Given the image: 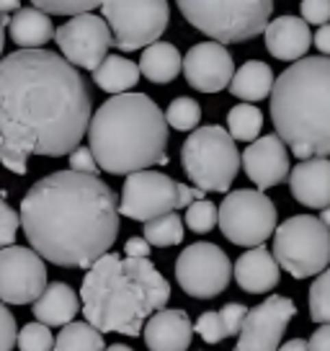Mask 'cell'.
<instances>
[{
  "instance_id": "6da1fadb",
  "label": "cell",
  "mask_w": 330,
  "mask_h": 351,
  "mask_svg": "<svg viewBox=\"0 0 330 351\" xmlns=\"http://www.w3.org/2000/svg\"><path fill=\"white\" fill-rule=\"evenodd\" d=\"M88 83L57 52L18 49L0 60V163L23 176L31 155L62 158L90 124Z\"/></svg>"
},
{
  "instance_id": "7a4b0ae2",
  "label": "cell",
  "mask_w": 330,
  "mask_h": 351,
  "mask_svg": "<svg viewBox=\"0 0 330 351\" xmlns=\"http://www.w3.org/2000/svg\"><path fill=\"white\" fill-rule=\"evenodd\" d=\"M18 222L42 261L90 269L119 235V199L99 176L55 171L26 191Z\"/></svg>"
},
{
  "instance_id": "3957f363",
  "label": "cell",
  "mask_w": 330,
  "mask_h": 351,
  "mask_svg": "<svg viewBox=\"0 0 330 351\" xmlns=\"http://www.w3.org/2000/svg\"><path fill=\"white\" fill-rule=\"evenodd\" d=\"M83 315L103 333L140 336L144 323L170 300V285L150 258H124L106 253L88 269L80 287Z\"/></svg>"
},
{
  "instance_id": "277c9868",
  "label": "cell",
  "mask_w": 330,
  "mask_h": 351,
  "mask_svg": "<svg viewBox=\"0 0 330 351\" xmlns=\"http://www.w3.org/2000/svg\"><path fill=\"white\" fill-rule=\"evenodd\" d=\"M86 134L99 171L132 176L150 165H168L165 114L144 93H121L103 101Z\"/></svg>"
},
{
  "instance_id": "5b68a950",
  "label": "cell",
  "mask_w": 330,
  "mask_h": 351,
  "mask_svg": "<svg viewBox=\"0 0 330 351\" xmlns=\"http://www.w3.org/2000/svg\"><path fill=\"white\" fill-rule=\"evenodd\" d=\"M271 121L292 155H330V57H302L276 77Z\"/></svg>"
},
{
  "instance_id": "8992f818",
  "label": "cell",
  "mask_w": 330,
  "mask_h": 351,
  "mask_svg": "<svg viewBox=\"0 0 330 351\" xmlns=\"http://www.w3.org/2000/svg\"><path fill=\"white\" fill-rule=\"evenodd\" d=\"M178 8L194 29L214 44H238L266 32L274 13L271 0H181Z\"/></svg>"
},
{
  "instance_id": "52a82bcc",
  "label": "cell",
  "mask_w": 330,
  "mask_h": 351,
  "mask_svg": "<svg viewBox=\"0 0 330 351\" xmlns=\"http://www.w3.org/2000/svg\"><path fill=\"white\" fill-rule=\"evenodd\" d=\"M181 165L199 191L227 194L240 171V153L225 127H199L181 147Z\"/></svg>"
},
{
  "instance_id": "ba28073f",
  "label": "cell",
  "mask_w": 330,
  "mask_h": 351,
  "mask_svg": "<svg viewBox=\"0 0 330 351\" xmlns=\"http://www.w3.org/2000/svg\"><path fill=\"white\" fill-rule=\"evenodd\" d=\"M274 261L294 279H309L330 266V230L318 217L294 215L274 230Z\"/></svg>"
},
{
  "instance_id": "9c48e42d",
  "label": "cell",
  "mask_w": 330,
  "mask_h": 351,
  "mask_svg": "<svg viewBox=\"0 0 330 351\" xmlns=\"http://www.w3.org/2000/svg\"><path fill=\"white\" fill-rule=\"evenodd\" d=\"M111 32V44L121 52L147 49L160 42L170 21V8L165 0H106L99 5Z\"/></svg>"
},
{
  "instance_id": "30bf717a",
  "label": "cell",
  "mask_w": 330,
  "mask_h": 351,
  "mask_svg": "<svg viewBox=\"0 0 330 351\" xmlns=\"http://www.w3.org/2000/svg\"><path fill=\"white\" fill-rule=\"evenodd\" d=\"M276 204L258 189H238L230 191L217 209L225 238L235 245L258 248L276 230Z\"/></svg>"
},
{
  "instance_id": "8fae6325",
  "label": "cell",
  "mask_w": 330,
  "mask_h": 351,
  "mask_svg": "<svg viewBox=\"0 0 330 351\" xmlns=\"http://www.w3.org/2000/svg\"><path fill=\"white\" fill-rule=\"evenodd\" d=\"M178 287L194 300H212L222 295L232 279V263L220 245L194 243L176 258Z\"/></svg>"
},
{
  "instance_id": "7c38bea8",
  "label": "cell",
  "mask_w": 330,
  "mask_h": 351,
  "mask_svg": "<svg viewBox=\"0 0 330 351\" xmlns=\"http://www.w3.org/2000/svg\"><path fill=\"white\" fill-rule=\"evenodd\" d=\"M178 202V181L157 171H140L124 178L119 215L137 222H150L170 215Z\"/></svg>"
},
{
  "instance_id": "4fadbf2b",
  "label": "cell",
  "mask_w": 330,
  "mask_h": 351,
  "mask_svg": "<svg viewBox=\"0 0 330 351\" xmlns=\"http://www.w3.org/2000/svg\"><path fill=\"white\" fill-rule=\"evenodd\" d=\"M55 42L62 52V60L73 67L96 70L109 57L111 49V32L106 21L96 13L75 16L60 29H55Z\"/></svg>"
},
{
  "instance_id": "5bb4252c",
  "label": "cell",
  "mask_w": 330,
  "mask_h": 351,
  "mask_svg": "<svg viewBox=\"0 0 330 351\" xmlns=\"http://www.w3.org/2000/svg\"><path fill=\"white\" fill-rule=\"evenodd\" d=\"M47 287L45 261L23 245L0 248V302L29 305L36 302Z\"/></svg>"
},
{
  "instance_id": "9a60e30c",
  "label": "cell",
  "mask_w": 330,
  "mask_h": 351,
  "mask_svg": "<svg viewBox=\"0 0 330 351\" xmlns=\"http://www.w3.org/2000/svg\"><path fill=\"white\" fill-rule=\"evenodd\" d=\"M297 315V305L289 297L274 295L248 310L242 320L235 351H279L289 320Z\"/></svg>"
},
{
  "instance_id": "2e32d148",
  "label": "cell",
  "mask_w": 330,
  "mask_h": 351,
  "mask_svg": "<svg viewBox=\"0 0 330 351\" xmlns=\"http://www.w3.org/2000/svg\"><path fill=\"white\" fill-rule=\"evenodd\" d=\"M181 73L186 75V83L201 93H217L230 86L235 75L232 55L214 42L194 44L181 62Z\"/></svg>"
},
{
  "instance_id": "e0dca14e",
  "label": "cell",
  "mask_w": 330,
  "mask_h": 351,
  "mask_svg": "<svg viewBox=\"0 0 330 351\" xmlns=\"http://www.w3.org/2000/svg\"><path fill=\"white\" fill-rule=\"evenodd\" d=\"M240 165L258 191H266L289 178V150L276 134H266L240 153Z\"/></svg>"
},
{
  "instance_id": "ac0fdd59",
  "label": "cell",
  "mask_w": 330,
  "mask_h": 351,
  "mask_svg": "<svg viewBox=\"0 0 330 351\" xmlns=\"http://www.w3.org/2000/svg\"><path fill=\"white\" fill-rule=\"evenodd\" d=\"M292 197L309 209L330 207V160L328 158H309L299 160L289 173Z\"/></svg>"
},
{
  "instance_id": "d6986e66",
  "label": "cell",
  "mask_w": 330,
  "mask_h": 351,
  "mask_svg": "<svg viewBox=\"0 0 330 351\" xmlns=\"http://www.w3.org/2000/svg\"><path fill=\"white\" fill-rule=\"evenodd\" d=\"M194 326L186 310H157L144 323V343L150 351H186Z\"/></svg>"
},
{
  "instance_id": "ffe728a7",
  "label": "cell",
  "mask_w": 330,
  "mask_h": 351,
  "mask_svg": "<svg viewBox=\"0 0 330 351\" xmlns=\"http://www.w3.org/2000/svg\"><path fill=\"white\" fill-rule=\"evenodd\" d=\"M266 49L284 62H299L309 52L312 34L299 16H279L266 26Z\"/></svg>"
},
{
  "instance_id": "44dd1931",
  "label": "cell",
  "mask_w": 330,
  "mask_h": 351,
  "mask_svg": "<svg viewBox=\"0 0 330 351\" xmlns=\"http://www.w3.org/2000/svg\"><path fill=\"white\" fill-rule=\"evenodd\" d=\"M232 276L240 285L242 292L251 295H266L268 289H274L281 279V269L276 266L274 256L268 253V248L258 245L245 251L232 266Z\"/></svg>"
},
{
  "instance_id": "7402d4cb",
  "label": "cell",
  "mask_w": 330,
  "mask_h": 351,
  "mask_svg": "<svg viewBox=\"0 0 330 351\" xmlns=\"http://www.w3.org/2000/svg\"><path fill=\"white\" fill-rule=\"evenodd\" d=\"M31 310L36 323H42L47 328H55V326L65 328L67 323L75 320L80 302H77L75 289L70 285H65V282H52V285L45 287V292L31 305Z\"/></svg>"
},
{
  "instance_id": "603a6c76",
  "label": "cell",
  "mask_w": 330,
  "mask_h": 351,
  "mask_svg": "<svg viewBox=\"0 0 330 351\" xmlns=\"http://www.w3.org/2000/svg\"><path fill=\"white\" fill-rule=\"evenodd\" d=\"M11 32V39L21 49H42L47 42L55 39V26L47 13L36 8H21L11 16V21L5 26Z\"/></svg>"
},
{
  "instance_id": "cb8c5ba5",
  "label": "cell",
  "mask_w": 330,
  "mask_h": 351,
  "mask_svg": "<svg viewBox=\"0 0 330 351\" xmlns=\"http://www.w3.org/2000/svg\"><path fill=\"white\" fill-rule=\"evenodd\" d=\"M271 88H274V70L261 60H248L240 70H235L230 80V93L245 104L268 99Z\"/></svg>"
},
{
  "instance_id": "d4e9b609",
  "label": "cell",
  "mask_w": 330,
  "mask_h": 351,
  "mask_svg": "<svg viewBox=\"0 0 330 351\" xmlns=\"http://www.w3.org/2000/svg\"><path fill=\"white\" fill-rule=\"evenodd\" d=\"M181 62L183 57L173 44L168 42H155L140 57V75H144L153 83H170L181 75Z\"/></svg>"
},
{
  "instance_id": "484cf974",
  "label": "cell",
  "mask_w": 330,
  "mask_h": 351,
  "mask_svg": "<svg viewBox=\"0 0 330 351\" xmlns=\"http://www.w3.org/2000/svg\"><path fill=\"white\" fill-rule=\"evenodd\" d=\"M93 83L114 96H121L127 90H132L140 83V67L134 65L132 60L119 55H109L93 70Z\"/></svg>"
},
{
  "instance_id": "4316f807",
  "label": "cell",
  "mask_w": 330,
  "mask_h": 351,
  "mask_svg": "<svg viewBox=\"0 0 330 351\" xmlns=\"http://www.w3.org/2000/svg\"><path fill=\"white\" fill-rule=\"evenodd\" d=\"M103 336L96 328H90L88 323L73 320L65 328L60 330V336L55 339V349L52 351H103Z\"/></svg>"
},
{
  "instance_id": "83f0119b",
  "label": "cell",
  "mask_w": 330,
  "mask_h": 351,
  "mask_svg": "<svg viewBox=\"0 0 330 351\" xmlns=\"http://www.w3.org/2000/svg\"><path fill=\"white\" fill-rule=\"evenodd\" d=\"M264 127V114L251 104H238L227 114V134L240 143H255Z\"/></svg>"
},
{
  "instance_id": "f1b7e54d",
  "label": "cell",
  "mask_w": 330,
  "mask_h": 351,
  "mask_svg": "<svg viewBox=\"0 0 330 351\" xmlns=\"http://www.w3.org/2000/svg\"><path fill=\"white\" fill-rule=\"evenodd\" d=\"M142 238L147 241V245H155V248L178 245V243L183 241V219L178 217L176 212L163 215V217L157 219H150V222H144Z\"/></svg>"
},
{
  "instance_id": "f546056e",
  "label": "cell",
  "mask_w": 330,
  "mask_h": 351,
  "mask_svg": "<svg viewBox=\"0 0 330 351\" xmlns=\"http://www.w3.org/2000/svg\"><path fill=\"white\" fill-rule=\"evenodd\" d=\"M309 318L320 326H330V266L318 274V279L309 287Z\"/></svg>"
},
{
  "instance_id": "4dcf8cb0",
  "label": "cell",
  "mask_w": 330,
  "mask_h": 351,
  "mask_svg": "<svg viewBox=\"0 0 330 351\" xmlns=\"http://www.w3.org/2000/svg\"><path fill=\"white\" fill-rule=\"evenodd\" d=\"M199 119H201V106L194 99H188V96L176 99L168 106V111H165V124L178 132L196 130Z\"/></svg>"
},
{
  "instance_id": "1f68e13d",
  "label": "cell",
  "mask_w": 330,
  "mask_h": 351,
  "mask_svg": "<svg viewBox=\"0 0 330 351\" xmlns=\"http://www.w3.org/2000/svg\"><path fill=\"white\" fill-rule=\"evenodd\" d=\"M16 343L21 351H52L55 349V339H52V330L42 326V323H29L23 326L21 333L16 336Z\"/></svg>"
},
{
  "instance_id": "d6a6232c",
  "label": "cell",
  "mask_w": 330,
  "mask_h": 351,
  "mask_svg": "<svg viewBox=\"0 0 330 351\" xmlns=\"http://www.w3.org/2000/svg\"><path fill=\"white\" fill-rule=\"evenodd\" d=\"M101 3H93V0H86V3H80V0H34L31 8L36 11L47 13V16H83V13H90L96 11Z\"/></svg>"
},
{
  "instance_id": "836d02e7",
  "label": "cell",
  "mask_w": 330,
  "mask_h": 351,
  "mask_svg": "<svg viewBox=\"0 0 330 351\" xmlns=\"http://www.w3.org/2000/svg\"><path fill=\"white\" fill-rule=\"evenodd\" d=\"M186 225L188 230L199 232H210L217 225V207L212 204L210 199H201V202H191L186 207Z\"/></svg>"
},
{
  "instance_id": "e575fe53",
  "label": "cell",
  "mask_w": 330,
  "mask_h": 351,
  "mask_svg": "<svg viewBox=\"0 0 330 351\" xmlns=\"http://www.w3.org/2000/svg\"><path fill=\"white\" fill-rule=\"evenodd\" d=\"M18 228H21L18 215H16L11 204L5 202V191H0V248H8V245H13Z\"/></svg>"
},
{
  "instance_id": "d590c367",
  "label": "cell",
  "mask_w": 330,
  "mask_h": 351,
  "mask_svg": "<svg viewBox=\"0 0 330 351\" xmlns=\"http://www.w3.org/2000/svg\"><path fill=\"white\" fill-rule=\"evenodd\" d=\"M194 330H196L207 343H220L222 339H227V330H225V323H222L220 313H201Z\"/></svg>"
},
{
  "instance_id": "8d00e7d4",
  "label": "cell",
  "mask_w": 330,
  "mask_h": 351,
  "mask_svg": "<svg viewBox=\"0 0 330 351\" xmlns=\"http://www.w3.org/2000/svg\"><path fill=\"white\" fill-rule=\"evenodd\" d=\"M302 11V21L312 23V26H325L330 21V0H305L299 5Z\"/></svg>"
},
{
  "instance_id": "74e56055",
  "label": "cell",
  "mask_w": 330,
  "mask_h": 351,
  "mask_svg": "<svg viewBox=\"0 0 330 351\" xmlns=\"http://www.w3.org/2000/svg\"><path fill=\"white\" fill-rule=\"evenodd\" d=\"M220 313L222 323H225V330H227V336H238L240 333V326L245 315H248V307L240 305V302H227V305L217 310Z\"/></svg>"
},
{
  "instance_id": "f35d334b",
  "label": "cell",
  "mask_w": 330,
  "mask_h": 351,
  "mask_svg": "<svg viewBox=\"0 0 330 351\" xmlns=\"http://www.w3.org/2000/svg\"><path fill=\"white\" fill-rule=\"evenodd\" d=\"M16 336H18L16 318H13V313L8 310V305L0 302V351H11L16 346Z\"/></svg>"
},
{
  "instance_id": "ab89813d",
  "label": "cell",
  "mask_w": 330,
  "mask_h": 351,
  "mask_svg": "<svg viewBox=\"0 0 330 351\" xmlns=\"http://www.w3.org/2000/svg\"><path fill=\"white\" fill-rule=\"evenodd\" d=\"M70 171L73 173H86V176H99V165L93 160V155H90L88 147H75L73 153H70Z\"/></svg>"
},
{
  "instance_id": "60d3db41",
  "label": "cell",
  "mask_w": 330,
  "mask_h": 351,
  "mask_svg": "<svg viewBox=\"0 0 330 351\" xmlns=\"http://www.w3.org/2000/svg\"><path fill=\"white\" fill-rule=\"evenodd\" d=\"M124 253H127V258H150V245L142 235H137L124 243Z\"/></svg>"
},
{
  "instance_id": "b9f144b4",
  "label": "cell",
  "mask_w": 330,
  "mask_h": 351,
  "mask_svg": "<svg viewBox=\"0 0 330 351\" xmlns=\"http://www.w3.org/2000/svg\"><path fill=\"white\" fill-rule=\"evenodd\" d=\"M307 351H330V326H320L307 341Z\"/></svg>"
},
{
  "instance_id": "7bdbcfd3",
  "label": "cell",
  "mask_w": 330,
  "mask_h": 351,
  "mask_svg": "<svg viewBox=\"0 0 330 351\" xmlns=\"http://www.w3.org/2000/svg\"><path fill=\"white\" fill-rule=\"evenodd\" d=\"M204 197H207L204 191H199V189H188L186 184H178V202H176V209L188 207L191 202H201Z\"/></svg>"
},
{
  "instance_id": "ee69618b",
  "label": "cell",
  "mask_w": 330,
  "mask_h": 351,
  "mask_svg": "<svg viewBox=\"0 0 330 351\" xmlns=\"http://www.w3.org/2000/svg\"><path fill=\"white\" fill-rule=\"evenodd\" d=\"M312 44L318 47V52H322L320 57H330V23L320 26L315 36H312Z\"/></svg>"
},
{
  "instance_id": "f6af8a7d",
  "label": "cell",
  "mask_w": 330,
  "mask_h": 351,
  "mask_svg": "<svg viewBox=\"0 0 330 351\" xmlns=\"http://www.w3.org/2000/svg\"><path fill=\"white\" fill-rule=\"evenodd\" d=\"M279 351H307V341L292 339V341H286L284 346H279Z\"/></svg>"
},
{
  "instance_id": "bcb514c9",
  "label": "cell",
  "mask_w": 330,
  "mask_h": 351,
  "mask_svg": "<svg viewBox=\"0 0 330 351\" xmlns=\"http://www.w3.org/2000/svg\"><path fill=\"white\" fill-rule=\"evenodd\" d=\"M11 11L13 13L21 11V5H18L16 0H0V19H3V16H11Z\"/></svg>"
},
{
  "instance_id": "7dc6e473",
  "label": "cell",
  "mask_w": 330,
  "mask_h": 351,
  "mask_svg": "<svg viewBox=\"0 0 330 351\" xmlns=\"http://www.w3.org/2000/svg\"><path fill=\"white\" fill-rule=\"evenodd\" d=\"M320 222H322V225H325V228H328V230H330V207L328 209H322V215H320Z\"/></svg>"
},
{
  "instance_id": "c3c4849f",
  "label": "cell",
  "mask_w": 330,
  "mask_h": 351,
  "mask_svg": "<svg viewBox=\"0 0 330 351\" xmlns=\"http://www.w3.org/2000/svg\"><path fill=\"white\" fill-rule=\"evenodd\" d=\"M103 351H134L132 346H127V343H114V346H109V349Z\"/></svg>"
},
{
  "instance_id": "681fc988",
  "label": "cell",
  "mask_w": 330,
  "mask_h": 351,
  "mask_svg": "<svg viewBox=\"0 0 330 351\" xmlns=\"http://www.w3.org/2000/svg\"><path fill=\"white\" fill-rule=\"evenodd\" d=\"M3 47H5V26L0 23V57H3Z\"/></svg>"
}]
</instances>
